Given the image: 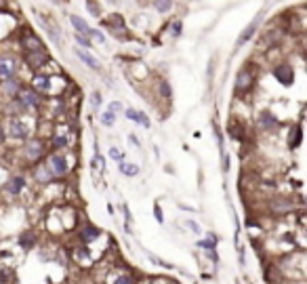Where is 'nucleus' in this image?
I'll use <instances>...</instances> for the list:
<instances>
[{
  "label": "nucleus",
  "mask_w": 307,
  "mask_h": 284,
  "mask_svg": "<svg viewBox=\"0 0 307 284\" xmlns=\"http://www.w3.org/2000/svg\"><path fill=\"white\" fill-rule=\"evenodd\" d=\"M21 46L26 53H36V51H44V46L40 42V38L32 32H26V34H21Z\"/></svg>",
  "instance_id": "423d86ee"
},
{
  "label": "nucleus",
  "mask_w": 307,
  "mask_h": 284,
  "mask_svg": "<svg viewBox=\"0 0 307 284\" xmlns=\"http://www.w3.org/2000/svg\"><path fill=\"white\" fill-rule=\"evenodd\" d=\"M122 209H124V219H127V221H131L133 217H131V211H129V207H127V204H124Z\"/></svg>",
  "instance_id": "e433bc0d"
},
{
  "label": "nucleus",
  "mask_w": 307,
  "mask_h": 284,
  "mask_svg": "<svg viewBox=\"0 0 307 284\" xmlns=\"http://www.w3.org/2000/svg\"><path fill=\"white\" fill-rule=\"evenodd\" d=\"M36 179L40 181V183H49V181L53 179V175H51V171L46 169V167H40L36 171Z\"/></svg>",
  "instance_id": "aec40b11"
},
{
  "label": "nucleus",
  "mask_w": 307,
  "mask_h": 284,
  "mask_svg": "<svg viewBox=\"0 0 307 284\" xmlns=\"http://www.w3.org/2000/svg\"><path fill=\"white\" fill-rule=\"evenodd\" d=\"M250 84H253V72H250L248 68H244L238 72L236 76V93H244L250 89Z\"/></svg>",
  "instance_id": "0eeeda50"
},
{
  "label": "nucleus",
  "mask_w": 307,
  "mask_h": 284,
  "mask_svg": "<svg viewBox=\"0 0 307 284\" xmlns=\"http://www.w3.org/2000/svg\"><path fill=\"white\" fill-rule=\"evenodd\" d=\"M26 61L30 63V68H42L46 61H49V55L46 51H36V53H26Z\"/></svg>",
  "instance_id": "9d476101"
},
{
  "label": "nucleus",
  "mask_w": 307,
  "mask_h": 284,
  "mask_svg": "<svg viewBox=\"0 0 307 284\" xmlns=\"http://www.w3.org/2000/svg\"><path fill=\"white\" fill-rule=\"evenodd\" d=\"M91 38H93L95 42H99V44H105V36L101 34L99 30H93V28H91V32H89V40H91Z\"/></svg>",
  "instance_id": "4be33fe9"
},
{
  "label": "nucleus",
  "mask_w": 307,
  "mask_h": 284,
  "mask_svg": "<svg viewBox=\"0 0 307 284\" xmlns=\"http://www.w3.org/2000/svg\"><path fill=\"white\" fill-rule=\"evenodd\" d=\"M2 91L6 95H11V97H15L19 91H21V82L17 80V78H11V80H4L2 82Z\"/></svg>",
  "instance_id": "dca6fc26"
},
{
  "label": "nucleus",
  "mask_w": 307,
  "mask_h": 284,
  "mask_svg": "<svg viewBox=\"0 0 307 284\" xmlns=\"http://www.w3.org/2000/svg\"><path fill=\"white\" fill-rule=\"evenodd\" d=\"M74 53H76V57L80 59V61L84 63V66H89L91 70H99V68H101V66H99V59H97V57H93L91 53H86L84 49H74Z\"/></svg>",
  "instance_id": "f8f14e48"
},
{
  "label": "nucleus",
  "mask_w": 307,
  "mask_h": 284,
  "mask_svg": "<svg viewBox=\"0 0 307 284\" xmlns=\"http://www.w3.org/2000/svg\"><path fill=\"white\" fill-rule=\"evenodd\" d=\"M169 30H171V36H175V38H177V36H181V30H183V23H181V21L177 19V21H172V23H171V28H169Z\"/></svg>",
  "instance_id": "393cba45"
},
{
  "label": "nucleus",
  "mask_w": 307,
  "mask_h": 284,
  "mask_svg": "<svg viewBox=\"0 0 307 284\" xmlns=\"http://www.w3.org/2000/svg\"><path fill=\"white\" fill-rule=\"evenodd\" d=\"M76 40H78V44L82 46V49H91V40L86 36H82V34H76Z\"/></svg>",
  "instance_id": "cd10ccee"
},
{
  "label": "nucleus",
  "mask_w": 307,
  "mask_h": 284,
  "mask_svg": "<svg viewBox=\"0 0 307 284\" xmlns=\"http://www.w3.org/2000/svg\"><path fill=\"white\" fill-rule=\"evenodd\" d=\"M69 23L76 28V34H82V36L89 38L91 28H89V23H86L82 17H78V15H69Z\"/></svg>",
  "instance_id": "ddd939ff"
},
{
  "label": "nucleus",
  "mask_w": 307,
  "mask_h": 284,
  "mask_svg": "<svg viewBox=\"0 0 307 284\" xmlns=\"http://www.w3.org/2000/svg\"><path fill=\"white\" fill-rule=\"evenodd\" d=\"M6 133H9V137H13V139H26L30 135V129L21 118H13V120H9Z\"/></svg>",
  "instance_id": "20e7f679"
},
{
  "label": "nucleus",
  "mask_w": 307,
  "mask_h": 284,
  "mask_svg": "<svg viewBox=\"0 0 307 284\" xmlns=\"http://www.w3.org/2000/svg\"><path fill=\"white\" fill-rule=\"evenodd\" d=\"M200 247L202 248H206V250H215V247H217V238L212 234H208V238L206 240H202L200 242Z\"/></svg>",
  "instance_id": "412c9836"
},
{
  "label": "nucleus",
  "mask_w": 307,
  "mask_h": 284,
  "mask_svg": "<svg viewBox=\"0 0 307 284\" xmlns=\"http://www.w3.org/2000/svg\"><path fill=\"white\" fill-rule=\"evenodd\" d=\"M53 143H55V147H64V145H68V139L64 135H55L53 137Z\"/></svg>",
  "instance_id": "c85d7f7f"
},
{
  "label": "nucleus",
  "mask_w": 307,
  "mask_h": 284,
  "mask_svg": "<svg viewBox=\"0 0 307 284\" xmlns=\"http://www.w3.org/2000/svg\"><path fill=\"white\" fill-rule=\"evenodd\" d=\"M120 173L122 175H127V177H135V175H139V167L137 164H131V162H120Z\"/></svg>",
  "instance_id": "f3484780"
},
{
  "label": "nucleus",
  "mask_w": 307,
  "mask_h": 284,
  "mask_svg": "<svg viewBox=\"0 0 307 284\" xmlns=\"http://www.w3.org/2000/svg\"><path fill=\"white\" fill-rule=\"evenodd\" d=\"M91 104L95 106V107L101 106V93H99V91H93V95H91Z\"/></svg>",
  "instance_id": "7c9ffc66"
},
{
  "label": "nucleus",
  "mask_w": 307,
  "mask_h": 284,
  "mask_svg": "<svg viewBox=\"0 0 307 284\" xmlns=\"http://www.w3.org/2000/svg\"><path fill=\"white\" fill-rule=\"evenodd\" d=\"M114 284H131V278H127V276H118Z\"/></svg>",
  "instance_id": "f704fd0d"
},
{
  "label": "nucleus",
  "mask_w": 307,
  "mask_h": 284,
  "mask_svg": "<svg viewBox=\"0 0 307 284\" xmlns=\"http://www.w3.org/2000/svg\"><path fill=\"white\" fill-rule=\"evenodd\" d=\"M109 158H114V160L122 162V160H124V152H120L118 147H112V149H109Z\"/></svg>",
  "instance_id": "bb28decb"
},
{
  "label": "nucleus",
  "mask_w": 307,
  "mask_h": 284,
  "mask_svg": "<svg viewBox=\"0 0 307 284\" xmlns=\"http://www.w3.org/2000/svg\"><path fill=\"white\" fill-rule=\"evenodd\" d=\"M99 238V230L97 227H84L82 230V240L84 242H93V240H97Z\"/></svg>",
  "instance_id": "a211bd4d"
},
{
  "label": "nucleus",
  "mask_w": 307,
  "mask_h": 284,
  "mask_svg": "<svg viewBox=\"0 0 307 284\" xmlns=\"http://www.w3.org/2000/svg\"><path fill=\"white\" fill-rule=\"evenodd\" d=\"M154 9L158 13H169L172 9V0H154Z\"/></svg>",
  "instance_id": "6ab92c4d"
},
{
  "label": "nucleus",
  "mask_w": 307,
  "mask_h": 284,
  "mask_svg": "<svg viewBox=\"0 0 307 284\" xmlns=\"http://www.w3.org/2000/svg\"><path fill=\"white\" fill-rule=\"evenodd\" d=\"M114 122H116V114H112L107 109V112L101 116V124H103V126H114Z\"/></svg>",
  "instance_id": "5701e85b"
},
{
  "label": "nucleus",
  "mask_w": 307,
  "mask_h": 284,
  "mask_svg": "<svg viewBox=\"0 0 307 284\" xmlns=\"http://www.w3.org/2000/svg\"><path fill=\"white\" fill-rule=\"evenodd\" d=\"M129 141H131V143H133V145H137V147H141V141H139V139H137L135 135H129Z\"/></svg>",
  "instance_id": "c9c22d12"
},
{
  "label": "nucleus",
  "mask_w": 307,
  "mask_h": 284,
  "mask_svg": "<svg viewBox=\"0 0 307 284\" xmlns=\"http://www.w3.org/2000/svg\"><path fill=\"white\" fill-rule=\"evenodd\" d=\"M23 187H26V179H23V177H13V179H9V183H6V192L17 196V194L23 192Z\"/></svg>",
  "instance_id": "2eb2a0df"
},
{
  "label": "nucleus",
  "mask_w": 307,
  "mask_h": 284,
  "mask_svg": "<svg viewBox=\"0 0 307 284\" xmlns=\"http://www.w3.org/2000/svg\"><path fill=\"white\" fill-rule=\"evenodd\" d=\"M259 23H261V15H257V17H255L253 21H250L246 28H244V32L240 34V38H238V40H236V44H238V46H242L244 42H248L250 38L255 36V32H257V28H259Z\"/></svg>",
  "instance_id": "6e6552de"
},
{
  "label": "nucleus",
  "mask_w": 307,
  "mask_h": 284,
  "mask_svg": "<svg viewBox=\"0 0 307 284\" xmlns=\"http://www.w3.org/2000/svg\"><path fill=\"white\" fill-rule=\"evenodd\" d=\"M160 93H162L164 99L171 97V86H169V82H160Z\"/></svg>",
  "instance_id": "c756f323"
},
{
  "label": "nucleus",
  "mask_w": 307,
  "mask_h": 284,
  "mask_svg": "<svg viewBox=\"0 0 307 284\" xmlns=\"http://www.w3.org/2000/svg\"><path fill=\"white\" fill-rule=\"evenodd\" d=\"M32 86L36 93H49L51 91V78L49 76H44V74H36L34 76V80H32Z\"/></svg>",
  "instance_id": "9b49d317"
},
{
  "label": "nucleus",
  "mask_w": 307,
  "mask_h": 284,
  "mask_svg": "<svg viewBox=\"0 0 307 284\" xmlns=\"http://www.w3.org/2000/svg\"><path fill=\"white\" fill-rule=\"evenodd\" d=\"M273 76L275 80L284 86H290L295 80V72H293V66H288V63H280V66L273 68Z\"/></svg>",
  "instance_id": "39448f33"
},
{
  "label": "nucleus",
  "mask_w": 307,
  "mask_h": 284,
  "mask_svg": "<svg viewBox=\"0 0 307 284\" xmlns=\"http://www.w3.org/2000/svg\"><path fill=\"white\" fill-rule=\"evenodd\" d=\"M46 169L51 171L53 177H61L68 173V160L64 154H51L49 156V162H46Z\"/></svg>",
  "instance_id": "7ed1b4c3"
},
{
  "label": "nucleus",
  "mask_w": 307,
  "mask_h": 284,
  "mask_svg": "<svg viewBox=\"0 0 307 284\" xmlns=\"http://www.w3.org/2000/svg\"><path fill=\"white\" fill-rule=\"evenodd\" d=\"M124 114H127V118H129V120H133V122L141 124V126H143V129H147V126H149V118H147L143 112H137V109H127V112H124Z\"/></svg>",
  "instance_id": "4468645a"
},
{
  "label": "nucleus",
  "mask_w": 307,
  "mask_h": 284,
  "mask_svg": "<svg viewBox=\"0 0 307 284\" xmlns=\"http://www.w3.org/2000/svg\"><path fill=\"white\" fill-rule=\"evenodd\" d=\"M109 112L112 114H116V112H122V104H118V101H114V104H109Z\"/></svg>",
  "instance_id": "72a5a7b5"
},
{
  "label": "nucleus",
  "mask_w": 307,
  "mask_h": 284,
  "mask_svg": "<svg viewBox=\"0 0 307 284\" xmlns=\"http://www.w3.org/2000/svg\"><path fill=\"white\" fill-rule=\"evenodd\" d=\"M86 9L95 15V17H99V15H101V6L95 2V0H86Z\"/></svg>",
  "instance_id": "a878e982"
},
{
  "label": "nucleus",
  "mask_w": 307,
  "mask_h": 284,
  "mask_svg": "<svg viewBox=\"0 0 307 284\" xmlns=\"http://www.w3.org/2000/svg\"><path fill=\"white\" fill-rule=\"evenodd\" d=\"M19 72V61L11 57V55H2L0 57V80H11L15 78V74Z\"/></svg>",
  "instance_id": "f03ea898"
},
{
  "label": "nucleus",
  "mask_w": 307,
  "mask_h": 284,
  "mask_svg": "<svg viewBox=\"0 0 307 284\" xmlns=\"http://www.w3.org/2000/svg\"><path fill=\"white\" fill-rule=\"evenodd\" d=\"M154 217H156V221H158V223H162V221H164V217H162V209H160V204H154Z\"/></svg>",
  "instance_id": "2f4dec72"
},
{
  "label": "nucleus",
  "mask_w": 307,
  "mask_h": 284,
  "mask_svg": "<svg viewBox=\"0 0 307 284\" xmlns=\"http://www.w3.org/2000/svg\"><path fill=\"white\" fill-rule=\"evenodd\" d=\"M13 104H15V109H17V112H26V109L38 107V104H40V95L32 89H21L17 95H15Z\"/></svg>",
  "instance_id": "f257e3e1"
},
{
  "label": "nucleus",
  "mask_w": 307,
  "mask_h": 284,
  "mask_svg": "<svg viewBox=\"0 0 307 284\" xmlns=\"http://www.w3.org/2000/svg\"><path fill=\"white\" fill-rule=\"evenodd\" d=\"M259 120H261V124H263V126H267V129H272V126H275V118H273L272 114H261V118H259Z\"/></svg>",
  "instance_id": "b1692460"
},
{
  "label": "nucleus",
  "mask_w": 307,
  "mask_h": 284,
  "mask_svg": "<svg viewBox=\"0 0 307 284\" xmlns=\"http://www.w3.org/2000/svg\"><path fill=\"white\" fill-rule=\"evenodd\" d=\"M187 227H192V232H194V234H200V232H202V230H200V225L196 223V221H192V219H187Z\"/></svg>",
  "instance_id": "473e14b6"
},
{
  "label": "nucleus",
  "mask_w": 307,
  "mask_h": 284,
  "mask_svg": "<svg viewBox=\"0 0 307 284\" xmlns=\"http://www.w3.org/2000/svg\"><path fill=\"white\" fill-rule=\"evenodd\" d=\"M42 152H44V145L40 139H30L26 143V158H30V160H38Z\"/></svg>",
  "instance_id": "1a4fd4ad"
}]
</instances>
